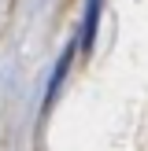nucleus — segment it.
<instances>
[{
	"label": "nucleus",
	"mask_w": 148,
	"mask_h": 151,
	"mask_svg": "<svg viewBox=\"0 0 148 151\" xmlns=\"http://www.w3.org/2000/svg\"><path fill=\"white\" fill-rule=\"evenodd\" d=\"M74 48H78V44H67V48H63V55H59V63H56V74H52V81H48V96H44V103H52V100H56L59 85H63L67 70H70V59H74Z\"/></svg>",
	"instance_id": "obj_2"
},
{
	"label": "nucleus",
	"mask_w": 148,
	"mask_h": 151,
	"mask_svg": "<svg viewBox=\"0 0 148 151\" xmlns=\"http://www.w3.org/2000/svg\"><path fill=\"white\" fill-rule=\"evenodd\" d=\"M100 7H104V0H85V22H81V37H78V48H81V52H93V44H96Z\"/></svg>",
	"instance_id": "obj_1"
}]
</instances>
